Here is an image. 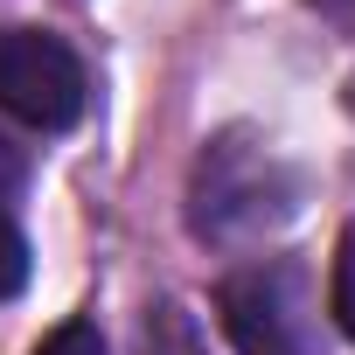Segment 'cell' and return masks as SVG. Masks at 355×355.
<instances>
[{"label": "cell", "instance_id": "52a82bcc", "mask_svg": "<svg viewBox=\"0 0 355 355\" xmlns=\"http://www.w3.org/2000/svg\"><path fill=\"white\" fill-rule=\"evenodd\" d=\"M35 355H105V334H98L91 320H63V327H56Z\"/></svg>", "mask_w": 355, "mask_h": 355}, {"label": "cell", "instance_id": "3957f363", "mask_svg": "<svg viewBox=\"0 0 355 355\" xmlns=\"http://www.w3.org/2000/svg\"><path fill=\"white\" fill-rule=\"evenodd\" d=\"M91 105L84 63L63 35L49 28H0V112L35 125V132H70Z\"/></svg>", "mask_w": 355, "mask_h": 355}, {"label": "cell", "instance_id": "8992f818", "mask_svg": "<svg viewBox=\"0 0 355 355\" xmlns=\"http://www.w3.org/2000/svg\"><path fill=\"white\" fill-rule=\"evenodd\" d=\"M327 306H334L341 334L355 341V223H348V230H341V244H334V293H327Z\"/></svg>", "mask_w": 355, "mask_h": 355}, {"label": "cell", "instance_id": "277c9868", "mask_svg": "<svg viewBox=\"0 0 355 355\" xmlns=\"http://www.w3.org/2000/svg\"><path fill=\"white\" fill-rule=\"evenodd\" d=\"M21 189H28V153L0 132V286L21 279V230H15V216H21Z\"/></svg>", "mask_w": 355, "mask_h": 355}, {"label": "cell", "instance_id": "ba28073f", "mask_svg": "<svg viewBox=\"0 0 355 355\" xmlns=\"http://www.w3.org/2000/svg\"><path fill=\"white\" fill-rule=\"evenodd\" d=\"M306 8H320L327 21H341V28H355V0H306Z\"/></svg>", "mask_w": 355, "mask_h": 355}, {"label": "cell", "instance_id": "6da1fadb", "mask_svg": "<svg viewBox=\"0 0 355 355\" xmlns=\"http://www.w3.org/2000/svg\"><path fill=\"white\" fill-rule=\"evenodd\" d=\"M300 209V174L258 132H216L189 182V223L202 244H258Z\"/></svg>", "mask_w": 355, "mask_h": 355}, {"label": "cell", "instance_id": "7a4b0ae2", "mask_svg": "<svg viewBox=\"0 0 355 355\" xmlns=\"http://www.w3.org/2000/svg\"><path fill=\"white\" fill-rule=\"evenodd\" d=\"M216 313H223V334L237 341V355H327L320 293H313L306 265H293V258L237 265L216 286Z\"/></svg>", "mask_w": 355, "mask_h": 355}, {"label": "cell", "instance_id": "5b68a950", "mask_svg": "<svg viewBox=\"0 0 355 355\" xmlns=\"http://www.w3.org/2000/svg\"><path fill=\"white\" fill-rule=\"evenodd\" d=\"M139 355H209V341H202V327L182 300H160L139 320Z\"/></svg>", "mask_w": 355, "mask_h": 355}]
</instances>
